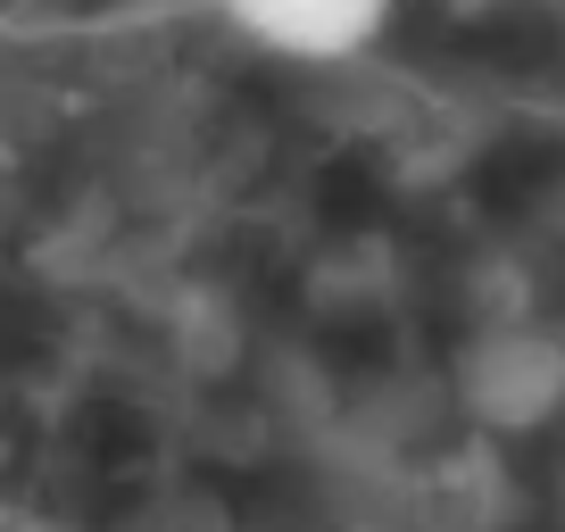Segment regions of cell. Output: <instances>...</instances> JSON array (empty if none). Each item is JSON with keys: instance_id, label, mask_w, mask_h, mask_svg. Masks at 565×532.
Listing matches in <instances>:
<instances>
[{"instance_id": "cell-1", "label": "cell", "mask_w": 565, "mask_h": 532, "mask_svg": "<svg viewBox=\"0 0 565 532\" xmlns=\"http://www.w3.org/2000/svg\"><path fill=\"white\" fill-rule=\"evenodd\" d=\"M458 408L475 416L482 433H548L565 416V333L557 324H482L458 350Z\"/></svg>"}, {"instance_id": "cell-2", "label": "cell", "mask_w": 565, "mask_h": 532, "mask_svg": "<svg viewBox=\"0 0 565 532\" xmlns=\"http://www.w3.org/2000/svg\"><path fill=\"white\" fill-rule=\"evenodd\" d=\"M209 9L282 67H350L399 18V0H209Z\"/></svg>"}]
</instances>
